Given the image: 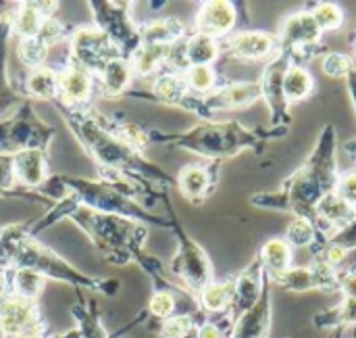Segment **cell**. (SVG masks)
<instances>
[{
    "instance_id": "8992f818",
    "label": "cell",
    "mask_w": 356,
    "mask_h": 338,
    "mask_svg": "<svg viewBox=\"0 0 356 338\" xmlns=\"http://www.w3.org/2000/svg\"><path fill=\"white\" fill-rule=\"evenodd\" d=\"M129 6L131 4L127 2H98V0L90 2L94 25L111 38V42L119 48L121 56L127 61L142 46L140 25L134 21Z\"/></svg>"
},
{
    "instance_id": "7402d4cb",
    "label": "cell",
    "mask_w": 356,
    "mask_h": 338,
    "mask_svg": "<svg viewBox=\"0 0 356 338\" xmlns=\"http://www.w3.org/2000/svg\"><path fill=\"white\" fill-rule=\"evenodd\" d=\"M42 21L44 17L33 2H19L13 8V38L17 40L35 38L42 27Z\"/></svg>"
},
{
    "instance_id": "4dcf8cb0",
    "label": "cell",
    "mask_w": 356,
    "mask_h": 338,
    "mask_svg": "<svg viewBox=\"0 0 356 338\" xmlns=\"http://www.w3.org/2000/svg\"><path fill=\"white\" fill-rule=\"evenodd\" d=\"M148 312L159 320H169L175 312V297L169 291H156L148 303Z\"/></svg>"
},
{
    "instance_id": "277c9868",
    "label": "cell",
    "mask_w": 356,
    "mask_h": 338,
    "mask_svg": "<svg viewBox=\"0 0 356 338\" xmlns=\"http://www.w3.org/2000/svg\"><path fill=\"white\" fill-rule=\"evenodd\" d=\"M150 142L175 144L179 148L204 155V157H227L234 155L246 142V132L236 123H202L184 134H161L148 132Z\"/></svg>"
},
{
    "instance_id": "e0dca14e",
    "label": "cell",
    "mask_w": 356,
    "mask_h": 338,
    "mask_svg": "<svg viewBox=\"0 0 356 338\" xmlns=\"http://www.w3.org/2000/svg\"><path fill=\"white\" fill-rule=\"evenodd\" d=\"M186 96H190V92H188L184 73L163 69V71H159L148 96H144V98L161 100V102H167V105H181Z\"/></svg>"
},
{
    "instance_id": "5b68a950",
    "label": "cell",
    "mask_w": 356,
    "mask_h": 338,
    "mask_svg": "<svg viewBox=\"0 0 356 338\" xmlns=\"http://www.w3.org/2000/svg\"><path fill=\"white\" fill-rule=\"evenodd\" d=\"M52 138L54 130L35 113L29 98L0 119V155H17L21 151L48 153Z\"/></svg>"
},
{
    "instance_id": "8fae6325",
    "label": "cell",
    "mask_w": 356,
    "mask_h": 338,
    "mask_svg": "<svg viewBox=\"0 0 356 338\" xmlns=\"http://www.w3.org/2000/svg\"><path fill=\"white\" fill-rule=\"evenodd\" d=\"M13 169L19 188L35 192L48 178V153L44 151H21L13 155Z\"/></svg>"
},
{
    "instance_id": "6da1fadb",
    "label": "cell",
    "mask_w": 356,
    "mask_h": 338,
    "mask_svg": "<svg viewBox=\"0 0 356 338\" xmlns=\"http://www.w3.org/2000/svg\"><path fill=\"white\" fill-rule=\"evenodd\" d=\"M60 220H71L77 224L96 251L115 266H127L136 263L144 272L156 276L161 272V263L144 251L146 238H148V226L123 215H111V213H100L81 205H75L69 199H63L54 203L42 217L35 222L25 224L27 232L31 236H38L42 230L50 228L52 224Z\"/></svg>"
},
{
    "instance_id": "e575fe53",
    "label": "cell",
    "mask_w": 356,
    "mask_h": 338,
    "mask_svg": "<svg viewBox=\"0 0 356 338\" xmlns=\"http://www.w3.org/2000/svg\"><path fill=\"white\" fill-rule=\"evenodd\" d=\"M311 236H313V226H311L307 220H302V217L296 220V222L290 226V230H288V238H290V243L296 245V247L309 245Z\"/></svg>"
},
{
    "instance_id": "d6a6232c",
    "label": "cell",
    "mask_w": 356,
    "mask_h": 338,
    "mask_svg": "<svg viewBox=\"0 0 356 338\" xmlns=\"http://www.w3.org/2000/svg\"><path fill=\"white\" fill-rule=\"evenodd\" d=\"M38 38H40L42 42H46L48 46H52V44H56V42H60V40L67 38V27H65L56 17L44 19V21H42V27H40V31H38Z\"/></svg>"
},
{
    "instance_id": "d590c367",
    "label": "cell",
    "mask_w": 356,
    "mask_h": 338,
    "mask_svg": "<svg viewBox=\"0 0 356 338\" xmlns=\"http://www.w3.org/2000/svg\"><path fill=\"white\" fill-rule=\"evenodd\" d=\"M336 194H338V199H340L342 203H346L348 207H356V171H350V174L342 176Z\"/></svg>"
},
{
    "instance_id": "836d02e7",
    "label": "cell",
    "mask_w": 356,
    "mask_h": 338,
    "mask_svg": "<svg viewBox=\"0 0 356 338\" xmlns=\"http://www.w3.org/2000/svg\"><path fill=\"white\" fill-rule=\"evenodd\" d=\"M350 67H353V61H350V56H346V54L334 52V54H330L327 59H323V71H325L330 77H342V75H346V73L350 71Z\"/></svg>"
},
{
    "instance_id": "9a60e30c",
    "label": "cell",
    "mask_w": 356,
    "mask_h": 338,
    "mask_svg": "<svg viewBox=\"0 0 356 338\" xmlns=\"http://www.w3.org/2000/svg\"><path fill=\"white\" fill-rule=\"evenodd\" d=\"M2 272L6 278V293L13 297L25 299V301H35L46 286L44 276H40L38 272L27 270V268H15L6 259H4Z\"/></svg>"
},
{
    "instance_id": "44dd1931",
    "label": "cell",
    "mask_w": 356,
    "mask_h": 338,
    "mask_svg": "<svg viewBox=\"0 0 356 338\" xmlns=\"http://www.w3.org/2000/svg\"><path fill=\"white\" fill-rule=\"evenodd\" d=\"M319 27L313 19V15L309 13H298L294 17H290L284 25V38L288 44H296V46H311L313 42H317L319 38Z\"/></svg>"
},
{
    "instance_id": "ba28073f",
    "label": "cell",
    "mask_w": 356,
    "mask_h": 338,
    "mask_svg": "<svg viewBox=\"0 0 356 338\" xmlns=\"http://www.w3.org/2000/svg\"><path fill=\"white\" fill-rule=\"evenodd\" d=\"M179 226H173V230L179 236V249L175 253V257L171 259V272L184 280L190 289L194 291H204L211 282H213V268L209 257L204 255V251L190 240L186 234H181L177 230Z\"/></svg>"
},
{
    "instance_id": "cb8c5ba5",
    "label": "cell",
    "mask_w": 356,
    "mask_h": 338,
    "mask_svg": "<svg viewBox=\"0 0 356 338\" xmlns=\"http://www.w3.org/2000/svg\"><path fill=\"white\" fill-rule=\"evenodd\" d=\"M177 186L181 194L190 201H198L209 192L211 186V176L204 167L200 165H186L179 176H177Z\"/></svg>"
},
{
    "instance_id": "83f0119b",
    "label": "cell",
    "mask_w": 356,
    "mask_h": 338,
    "mask_svg": "<svg viewBox=\"0 0 356 338\" xmlns=\"http://www.w3.org/2000/svg\"><path fill=\"white\" fill-rule=\"evenodd\" d=\"M184 79H186L188 92L209 94L215 88L217 73H215L213 65H198V67H188L184 71Z\"/></svg>"
},
{
    "instance_id": "ffe728a7",
    "label": "cell",
    "mask_w": 356,
    "mask_h": 338,
    "mask_svg": "<svg viewBox=\"0 0 356 338\" xmlns=\"http://www.w3.org/2000/svg\"><path fill=\"white\" fill-rule=\"evenodd\" d=\"M171 46H152V44H142L136 54L129 59L134 75L136 77H148L159 73L165 67L167 54Z\"/></svg>"
},
{
    "instance_id": "1f68e13d",
    "label": "cell",
    "mask_w": 356,
    "mask_h": 338,
    "mask_svg": "<svg viewBox=\"0 0 356 338\" xmlns=\"http://www.w3.org/2000/svg\"><path fill=\"white\" fill-rule=\"evenodd\" d=\"M192 330L190 316H171L161 326V338H186Z\"/></svg>"
},
{
    "instance_id": "d6986e66",
    "label": "cell",
    "mask_w": 356,
    "mask_h": 338,
    "mask_svg": "<svg viewBox=\"0 0 356 338\" xmlns=\"http://www.w3.org/2000/svg\"><path fill=\"white\" fill-rule=\"evenodd\" d=\"M219 56V44L215 38L204 33H194L184 42V59L186 67H198V65H213V61Z\"/></svg>"
},
{
    "instance_id": "5bb4252c",
    "label": "cell",
    "mask_w": 356,
    "mask_h": 338,
    "mask_svg": "<svg viewBox=\"0 0 356 338\" xmlns=\"http://www.w3.org/2000/svg\"><path fill=\"white\" fill-rule=\"evenodd\" d=\"M227 48L240 61H261L273 52L275 38L267 31H240L229 40Z\"/></svg>"
},
{
    "instance_id": "f1b7e54d",
    "label": "cell",
    "mask_w": 356,
    "mask_h": 338,
    "mask_svg": "<svg viewBox=\"0 0 356 338\" xmlns=\"http://www.w3.org/2000/svg\"><path fill=\"white\" fill-rule=\"evenodd\" d=\"M263 261L265 266L271 270V272H277V274H284L292 261V251H290V245L286 240H280V238H273L265 245L263 249Z\"/></svg>"
},
{
    "instance_id": "484cf974",
    "label": "cell",
    "mask_w": 356,
    "mask_h": 338,
    "mask_svg": "<svg viewBox=\"0 0 356 338\" xmlns=\"http://www.w3.org/2000/svg\"><path fill=\"white\" fill-rule=\"evenodd\" d=\"M48 54H50V46L46 42H42L38 36L35 38H25V40H19L17 42V56L29 69L46 67Z\"/></svg>"
},
{
    "instance_id": "603a6c76",
    "label": "cell",
    "mask_w": 356,
    "mask_h": 338,
    "mask_svg": "<svg viewBox=\"0 0 356 338\" xmlns=\"http://www.w3.org/2000/svg\"><path fill=\"white\" fill-rule=\"evenodd\" d=\"M313 90V75L300 67V65H290L286 67L282 75V94L288 100H302L311 94Z\"/></svg>"
},
{
    "instance_id": "4316f807",
    "label": "cell",
    "mask_w": 356,
    "mask_h": 338,
    "mask_svg": "<svg viewBox=\"0 0 356 338\" xmlns=\"http://www.w3.org/2000/svg\"><path fill=\"white\" fill-rule=\"evenodd\" d=\"M236 289L232 282H211L200 293V303L207 312H223L234 301Z\"/></svg>"
},
{
    "instance_id": "ab89813d",
    "label": "cell",
    "mask_w": 356,
    "mask_h": 338,
    "mask_svg": "<svg viewBox=\"0 0 356 338\" xmlns=\"http://www.w3.org/2000/svg\"><path fill=\"white\" fill-rule=\"evenodd\" d=\"M344 255H346V249L336 245V247H332V251H330L327 259H330V263H338V261H342V259H344Z\"/></svg>"
},
{
    "instance_id": "2e32d148",
    "label": "cell",
    "mask_w": 356,
    "mask_h": 338,
    "mask_svg": "<svg viewBox=\"0 0 356 338\" xmlns=\"http://www.w3.org/2000/svg\"><path fill=\"white\" fill-rule=\"evenodd\" d=\"M184 23L175 17L156 19L150 23H140V40L142 44L152 46H173L184 38Z\"/></svg>"
},
{
    "instance_id": "3957f363",
    "label": "cell",
    "mask_w": 356,
    "mask_h": 338,
    "mask_svg": "<svg viewBox=\"0 0 356 338\" xmlns=\"http://www.w3.org/2000/svg\"><path fill=\"white\" fill-rule=\"evenodd\" d=\"M0 257L6 259L15 268L33 270L46 280L52 278V280L69 282V284L83 286L90 291H100L104 295L119 291V282L115 280L90 278L81 274L79 270H75L67 259H63L50 247L42 245L38 236H31L25 224H13V226L0 228Z\"/></svg>"
},
{
    "instance_id": "60d3db41",
    "label": "cell",
    "mask_w": 356,
    "mask_h": 338,
    "mask_svg": "<svg viewBox=\"0 0 356 338\" xmlns=\"http://www.w3.org/2000/svg\"><path fill=\"white\" fill-rule=\"evenodd\" d=\"M13 338H42V335H35V332H25V335H17Z\"/></svg>"
},
{
    "instance_id": "7a4b0ae2",
    "label": "cell",
    "mask_w": 356,
    "mask_h": 338,
    "mask_svg": "<svg viewBox=\"0 0 356 338\" xmlns=\"http://www.w3.org/2000/svg\"><path fill=\"white\" fill-rule=\"evenodd\" d=\"M60 111L71 134L79 140L86 153L94 159L100 171H113L134 182L142 192H154L169 188L171 180L165 171L144 159L134 146L115 134L111 128V117L96 113L90 105H63L52 100Z\"/></svg>"
},
{
    "instance_id": "30bf717a",
    "label": "cell",
    "mask_w": 356,
    "mask_h": 338,
    "mask_svg": "<svg viewBox=\"0 0 356 338\" xmlns=\"http://www.w3.org/2000/svg\"><path fill=\"white\" fill-rule=\"evenodd\" d=\"M94 88H96L94 75L83 67L67 63L63 69H58V98H56L58 102L73 105V107L88 105Z\"/></svg>"
},
{
    "instance_id": "d4e9b609",
    "label": "cell",
    "mask_w": 356,
    "mask_h": 338,
    "mask_svg": "<svg viewBox=\"0 0 356 338\" xmlns=\"http://www.w3.org/2000/svg\"><path fill=\"white\" fill-rule=\"evenodd\" d=\"M0 197H19V199L46 203L42 197H38V192L19 188L15 169H13V155H0Z\"/></svg>"
},
{
    "instance_id": "f546056e",
    "label": "cell",
    "mask_w": 356,
    "mask_h": 338,
    "mask_svg": "<svg viewBox=\"0 0 356 338\" xmlns=\"http://www.w3.org/2000/svg\"><path fill=\"white\" fill-rule=\"evenodd\" d=\"M311 15L319 29H338L344 21V13L336 4H319Z\"/></svg>"
},
{
    "instance_id": "52a82bcc",
    "label": "cell",
    "mask_w": 356,
    "mask_h": 338,
    "mask_svg": "<svg viewBox=\"0 0 356 338\" xmlns=\"http://www.w3.org/2000/svg\"><path fill=\"white\" fill-rule=\"evenodd\" d=\"M69 61L77 67H83L92 75H98L100 69L119 59L121 52L119 48L111 42V38L100 31L96 25H81L71 31L69 36Z\"/></svg>"
},
{
    "instance_id": "4fadbf2b",
    "label": "cell",
    "mask_w": 356,
    "mask_h": 338,
    "mask_svg": "<svg viewBox=\"0 0 356 338\" xmlns=\"http://www.w3.org/2000/svg\"><path fill=\"white\" fill-rule=\"evenodd\" d=\"M96 79V88L100 90V94L108 96V98H117L129 92L131 82H134V69L131 63L123 56L106 63L98 75H94Z\"/></svg>"
},
{
    "instance_id": "9c48e42d",
    "label": "cell",
    "mask_w": 356,
    "mask_h": 338,
    "mask_svg": "<svg viewBox=\"0 0 356 338\" xmlns=\"http://www.w3.org/2000/svg\"><path fill=\"white\" fill-rule=\"evenodd\" d=\"M0 332L6 338L25 335V332L44 335L40 309L35 301H25L6 293L0 299Z\"/></svg>"
},
{
    "instance_id": "7c38bea8",
    "label": "cell",
    "mask_w": 356,
    "mask_h": 338,
    "mask_svg": "<svg viewBox=\"0 0 356 338\" xmlns=\"http://www.w3.org/2000/svg\"><path fill=\"white\" fill-rule=\"evenodd\" d=\"M236 25V8L232 2L215 0L200 6L196 15V33H204L211 38L227 36Z\"/></svg>"
},
{
    "instance_id": "ac0fdd59",
    "label": "cell",
    "mask_w": 356,
    "mask_h": 338,
    "mask_svg": "<svg viewBox=\"0 0 356 338\" xmlns=\"http://www.w3.org/2000/svg\"><path fill=\"white\" fill-rule=\"evenodd\" d=\"M25 92L35 100H56L58 98V71L50 67L31 69L25 77Z\"/></svg>"
},
{
    "instance_id": "74e56055",
    "label": "cell",
    "mask_w": 356,
    "mask_h": 338,
    "mask_svg": "<svg viewBox=\"0 0 356 338\" xmlns=\"http://www.w3.org/2000/svg\"><path fill=\"white\" fill-rule=\"evenodd\" d=\"M342 320H344V322H356V299H350V301L342 307Z\"/></svg>"
},
{
    "instance_id": "f35d334b",
    "label": "cell",
    "mask_w": 356,
    "mask_h": 338,
    "mask_svg": "<svg viewBox=\"0 0 356 338\" xmlns=\"http://www.w3.org/2000/svg\"><path fill=\"white\" fill-rule=\"evenodd\" d=\"M198 338H221V330L215 324H204L198 332Z\"/></svg>"
},
{
    "instance_id": "8d00e7d4",
    "label": "cell",
    "mask_w": 356,
    "mask_h": 338,
    "mask_svg": "<svg viewBox=\"0 0 356 338\" xmlns=\"http://www.w3.org/2000/svg\"><path fill=\"white\" fill-rule=\"evenodd\" d=\"M342 289H344V293H346L350 299H356V274H348V276L342 280Z\"/></svg>"
}]
</instances>
